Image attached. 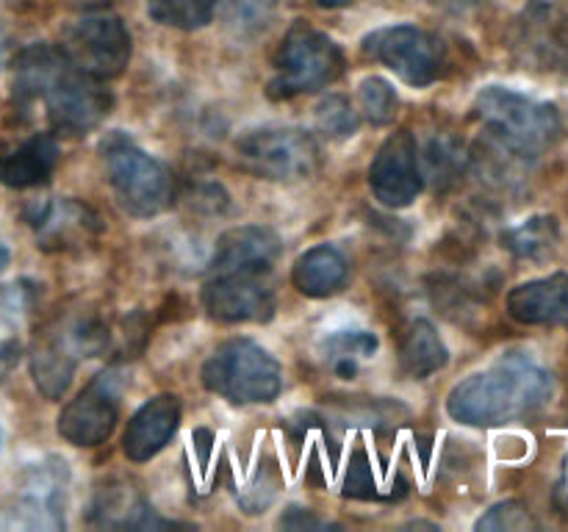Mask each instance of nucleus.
Segmentation results:
<instances>
[{
	"instance_id": "nucleus-24",
	"label": "nucleus",
	"mask_w": 568,
	"mask_h": 532,
	"mask_svg": "<svg viewBox=\"0 0 568 532\" xmlns=\"http://www.w3.org/2000/svg\"><path fill=\"white\" fill-rule=\"evenodd\" d=\"M214 9H220L222 20L242 37L264 31L272 22L277 9V0H214Z\"/></svg>"
},
{
	"instance_id": "nucleus-20",
	"label": "nucleus",
	"mask_w": 568,
	"mask_h": 532,
	"mask_svg": "<svg viewBox=\"0 0 568 532\" xmlns=\"http://www.w3.org/2000/svg\"><path fill=\"white\" fill-rule=\"evenodd\" d=\"M75 347L70 344L67 332L48 338V341L37 344L31 355V375L39 391L48 399H61L72 382V371H75Z\"/></svg>"
},
{
	"instance_id": "nucleus-35",
	"label": "nucleus",
	"mask_w": 568,
	"mask_h": 532,
	"mask_svg": "<svg viewBox=\"0 0 568 532\" xmlns=\"http://www.w3.org/2000/svg\"><path fill=\"white\" fill-rule=\"evenodd\" d=\"M6 64V44H3V39H0V66Z\"/></svg>"
},
{
	"instance_id": "nucleus-10",
	"label": "nucleus",
	"mask_w": 568,
	"mask_h": 532,
	"mask_svg": "<svg viewBox=\"0 0 568 532\" xmlns=\"http://www.w3.org/2000/svg\"><path fill=\"white\" fill-rule=\"evenodd\" d=\"M122 377L114 369L100 371L59 416V436L72 447H100L120 419Z\"/></svg>"
},
{
	"instance_id": "nucleus-9",
	"label": "nucleus",
	"mask_w": 568,
	"mask_h": 532,
	"mask_svg": "<svg viewBox=\"0 0 568 532\" xmlns=\"http://www.w3.org/2000/svg\"><path fill=\"white\" fill-rule=\"evenodd\" d=\"M364 50L410 86H430L444 72L442 39L416 25L377 28L364 39Z\"/></svg>"
},
{
	"instance_id": "nucleus-13",
	"label": "nucleus",
	"mask_w": 568,
	"mask_h": 532,
	"mask_svg": "<svg viewBox=\"0 0 568 532\" xmlns=\"http://www.w3.org/2000/svg\"><path fill=\"white\" fill-rule=\"evenodd\" d=\"M70 471L59 458H48L37 463L26 474L17 497V513L22 515L20 524L33 530H61L64 526V491Z\"/></svg>"
},
{
	"instance_id": "nucleus-8",
	"label": "nucleus",
	"mask_w": 568,
	"mask_h": 532,
	"mask_svg": "<svg viewBox=\"0 0 568 532\" xmlns=\"http://www.w3.org/2000/svg\"><path fill=\"white\" fill-rule=\"evenodd\" d=\"M61 50L72 61V66L98 81H109L120 75L131 61V33L122 25L120 17L98 11L67 28Z\"/></svg>"
},
{
	"instance_id": "nucleus-21",
	"label": "nucleus",
	"mask_w": 568,
	"mask_h": 532,
	"mask_svg": "<svg viewBox=\"0 0 568 532\" xmlns=\"http://www.w3.org/2000/svg\"><path fill=\"white\" fill-rule=\"evenodd\" d=\"M447 360L449 352L436 327L427 319H416L405 332L403 347H399V366H403L405 375L414 377V380H425V377L444 369Z\"/></svg>"
},
{
	"instance_id": "nucleus-26",
	"label": "nucleus",
	"mask_w": 568,
	"mask_h": 532,
	"mask_svg": "<svg viewBox=\"0 0 568 532\" xmlns=\"http://www.w3.org/2000/svg\"><path fill=\"white\" fill-rule=\"evenodd\" d=\"M316 120H320L322 131L333 139H347L358 131V114L342 94H331V98L322 100L320 109H316Z\"/></svg>"
},
{
	"instance_id": "nucleus-15",
	"label": "nucleus",
	"mask_w": 568,
	"mask_h": 532,
	"mask_svg": "<svg viewBox=\"0 0 568 532\" xmlns=\"http://www.w3.org/2000/svg\"><path fill=\"white\" fill-rule=\"evenodd\" d=\"M178 424H181V399L175 393H161V397L144 402L131 416L125 436H122V449H125L128 460L144 463V460L155 458L175 436Z\"/></svg>"
},
{
	"instance_id": "nucleus-16",
	"label": "nucleus",
	"mask_w": 568,
	"mask_h": 532,
	"mask_svg": "<svg viewBox=\"0 0 568 532\" xmlns=\"http://www.w3.org/2000/svg\"><path fill=\"white\" fill-rule=\"evenodd\" d=\"M508 310L521 325L568 327V275L558 272L521 283L508 294Z\"/></svg>"
},
{
	"instance_id": "nucleus-19",
	"label": "nucleus",
	"mask_w": 568,
	"mask_h": 532,
	"mask_svg": "<svg viewBox=\"0 0 568 532\" xmlns=\"http://www.w3.org/2000/svg\"><path fill=\"white\" fill-rule=\"evenodd\" d=\"M92 521L103 526H133V530H170L178 526L175 521H166L144 502L139 493L128 485L105 488L92 508Z\"/></svg>"
},
{
	"instance_id": "nucleus-22",
	"label": "nucleus",
	"mask_w": 568,
	"mask_h": 532,
	"mask_svg": "<svg viewBox=\"0 0 568 532\" xmlns=\"http://www.w3.org/2000/svg\"><path fill=\"white\" fill-rule=\"evenodd\" d=\"M560 242V227L555 216H530L521 225L510 227L503 236V244L516 258H547Z\"/></svg>"
},
{
	"instance_id": "nucleus-29",
	"label": "nucleus",
	"mask_w": 568,
	"mask_h": 532,
	"mask_svg": "<svg viewBox=\"0 0 568 532\" xmlns=\"http://www.w3.org/2000/svg\"><path fill=\"white\" fill-rule=\"evenodd\" d=\"M536 526L532 515L527 513V508L521 502H503L494 504L480 521H477V530H497V532H519Z\"/></svg>"
},
{
	"instance_id": "nucleus-25",
	"label": "nucleus",
	"mask_w": 568,
	"mask_h": 532,
	"mask_svg": "<svg viewBox=\"0 0 568 532\" xmlns=\"http://www.w3.org/2000/svg\"><path fill=\"white\" fill-rule=\"evenodd\" d=\"M361 109H364L366 120L372 122V125H388V122L394 120V114H397V92H394L392 83L386 81V78L381 75H369L361 81Z\"/></svg>"
},
{
	"instance_id": "nucleus-18",
	"label": "nucleus",
	"mask_w": 568,
	"mask_h": 532,
	"mask_svg": "<svg viewBox=\"0 0 568 532\" xmlns=\"http://www.w3.org/2000/svg\"><path fill=\"white\" fill-rule=\"evenodd\" d=\"M292 280L305 297H331L347 280V260L336 247L320 244V247H311L308 253L300 255L297 264H294Z\"/></svg>"
},
{
	"instance_id": "nucleus-28",
	"label": "nucleus",
	"mask_w": 568,
	"mask_h": 532,
	"mask_svg": "<svg viewBox=\"0 0 568 532\" xmlns=\"http://www.w3.org/2000/svg\"><path fill=\"white\" fill-rule=\"evenodd\" d=\"M425 161L436 181H453L458 172H464L466 153L464 147H458V144L449 142V139H433L430 147H427Z\"/></svg>"
},
{
	"instance_id": "nucleus-11",
	"label": "nucleus",
	"mask_w": 568,
	"mask_h": 532,
	"mask_svg": "<svg viewBox=\"0 0 568 532\" xmlns=\"http://www.w3.org/2000/svg\"><path fill=\"white\" fill-rule=\"evenodd\" d=\"M369 186L388 208H405L422 192V170L416 139L410 131H397L381 144L369 166Z\"/></svg>"
},
{
	"instance_id": "nucleus-27",
	"label": "nucleus",
	"mask_w": 568,
	"mask_h": 532,
	"mask_svg": "<svg viewBox=\"0 0 568 532\" xmlns=\"http://www.w3.org/2000/svg\"><path fill=\"white\" fill-rule=\"evenodd\" d=\"M377 336L369 330H342L333 332V336L325 338V347L331 352L333 360L338 358H369V355L377 352Z\"/></svg>"
},
{
	"instance_id": "nucleus-34",
	"label": "nucleus",
	"mask_w": 568,
	"mask_h": 532,
	"mask_svg": "<svg viewBox=\"0 0 568 532\" xmlns=\"http://www.w3.org/2000/svg\"><path fill=\"white\" fill-rule=\"evenodd\" d=\"M6 266H9V249H6L3 244H0V272H3Z\"/></svg>"
},
{
	"instance_id": "nucleus-31",
	"label": "nucleus",
	"mask_w": 568,
	"mask_h": 532,
	"mask_svg": "<svg viewBox=\"0 0 568 532\" xmlns=\"http://www.w3.org/2000/svg\"><path fill=\"white\" fill-rule=\"evenodd\" d=\"M20 341H17V336H0V382L6 380V377L11 375V369L17 366V360H20Z\"/></svg>"
},
{
	"instance_id": "nucleus-36",
	"label": "nucleus",
	"mask_w": 568,
	"mask_h": 532,
	"mask_svg": "<svg viewBox=\"0 0 568 532\" xmlns=\"http://www.w3.org/2000/svg\"><path fill=\"white\" fill-rule=\"evenodd\" d=\"M0 447H3V430H0Z\"/></svg>"
},
{
	"instance_id": "nucleus-2",
	"label": "nucleus",
	"mask_w": 568,
	"mask_h": 532,
	"mask_svg": "<svg viewBox=\"0 0 568 532\" xmlns=\"http://www.w3.org/2000/svg\"><path fill=\"white\" fill-rule=\"evenodd\" d=\"M555 380L536 360L510 355L449 391L447 410L469 427H497L536 413L552 399Z\"/></svg>"
},
{
	"instance_id": "nucleus-12",
	"label": "nucleus",
	"mask_w": 568,
	"mask_h": 532,
	"mask_svg": "<svg viewBox=\"0 0 568 532\" xmlns=\"http://www.w3.org/2000/svg\"><path fill=\"white\" fill-rule=\"evenodd\" d=\"M203 305L220 321H266L275 314V291L261 275H214L203 288Z\"/></svg>"
},
{
	"instance_id": "nucleus-4",
	"label": "nucleus",
	"mask_w": 568,
	"mask_h": 532,
	"mask_svg": "<svg viewBox=\"0 0 568 532\" xmlns=\"http://www.w3.org/2000/svg\"><path fill=\"white\" fill-rule=\"evenodd\" d=\"M203 386L236 405L272 402L283 388L281 364L261 344L233 338L205 360Z\"/></svg>"
},
{
	"instance_id": "nucleus-7",
	"label": "nucleus",
	"mask_w": 568,
	"mask_h": 532,
	"mask_svg": "<svg viewBox=\"0 0 568 532\" xmlns=\"http://www.w3.org/2000/svg\"><path fill=\"white\" fill-rule=\"evenodd\" d=\"M236 158L266 181H305L320 170V144L300 127H255L236 139Z\"/></svg>"
},
{
	"instance_id": "nucleus-1",
	"label": "nucleus",
	"mask_w": 568,
	"mask_h": 532,
	"mask_svg": "<svg viewBox=\"0 0 568 532\" xmlns=\"http://www.w3.org/2000/svg\"><path fill=\"white\" fill-rule=\"evenodd\" d=\"M11 66L14 109L28 114L42 103L53 131L87 133L109 114L111 94L103 89V81L72 66L64 50L55 44H28Z\"/></svg>"
},
{
	"instance_id": "nucleus-32",
	"label": "nucleus",
	"mask_w": 568,
	"mask_h": 532,
	"mask_svg": "<svg viewBox=\"0 0 568 532\" xmlns=\"http://www.w3.org/2000/svg\"><path fill=\"white\" fill-rule=\"evenodd\" d=\"M292 510H294V513H288L286 519L281 521V524L288 526V530H325V526H331V524H327V521L314 519V515L303 513V510H300V508H292Z\"/></svg>"
},
{
	"instance_id": "nucleus-5",
	"label": "nucleus",
	"mask_w": 568,
	"mask_h": 532,
	"mask_svg": "<svg viewBox=\"0 0 568 532\" xmlns=\"http://www.w3.org/2000/svg\"><path fill=\"white\" fill-rule=\"evenodd\" d=\"M100 150H103L111 188L128 214L155 216L172 203L175 183L170 170L159 158L139 150L125 133H109Z\"/></svg>"
},
{
	"instance_id": "nucleus-23",
	"label": "nucleus",
	"mask_w": 568,
	"mask_h": 532,
	"mask_svg": "<svg viewBox=\"0 0 568 532\" xmlns=\"http://www.w3.org/2000/svg\"><path fill=\"white\" fill-rule=\"evenodd\" d=\"M148 14L166 28L197 31L214 20V0H144Z\"/></svg>"
},
{
	"instance_id": "nucleus-30",
	"label": "nucleus",
	"mask_w": 568,
	"mask_h": 532,
	"mask_svg": "<svg viewBox=\"0 0 568 532\" xmlns=\"http://www.w3.org/2000/svg\"><path fill=\"white\" fill-rule=\"evenodd\" d=\"M344 493L355 499L375 497V477H372V466L364 449H358V452L353 454V460H349L347 480H344Z\"/></svg>"
},
{
	"instance_id": "nucleus-14",
	"label": "nucleus",
	"mask_w": 568,
	"mask_h": 532,
	"mask_svg": "<svg viewBox=\"0 0 568 532\" xmlns=\"http://www.w3.org/2000/svg\"><path fill=\"white\" fill-rule=\"evenodd\" d=\"M281 253V238L261 225H242L222 233L216 242L211 272L214 275H261L270 272Z\"/></svg>"
},
{
	"instance_id": "nucleus-17",
	"label": "nucleus",
	"mask_w": 568,
	"mask_h": 532,
	"mask_svg": "<svg viewBox=\"0 0 568 532\" xmlns=\"http://www.w3.org/2000/svg\"><path fill=\"white\" fill-rule=\"evenodd\" d=\"M59 164V144L50 133H37L20 147L0 155V183L9 188H31L48 181Z\"/></svg>"
},
{
	"instance_id": "nucleus-6",
	"label": "nucleus",
	"mask_w": 568,
	"mask_h": 532,
	"mask_svg": "<svg viewBox=\"0 0 568 532\" xmlns=\"http://www.w3.org/2000/svg\"><path fill=\"white\" fill-rule=\"evenodd\" d=\"M277 72L270 81V98L286 100L316 92L342 75L344 55L338 44L308 22H294L283 37L275 61Z\"/></svg>"
},
{
	"instance_id": "nucleus-33",
	"label": "nucleus",
	"mask_w": 568,
	"mask_h": 532,
	"mask_svg": "<svg viewBox=\"0 0 568 532\" xmlns=\"http://www.w3.org/2000/svg\"><path fill=\"white\" fill-rule=\"evenodd\" d=\"M322 6H327V9H342V6H347L349 0H320Z\"/></svg>"
},
{
	"instance_id": "nucleus-3",
	"label": "nucleus",
	"mask_w": 568,
	"mask_h": 532,
	"mask_svg": "<svg viewBox=\"0 0 568 532\" xmlns=\"http://www.w3.org/2000/svg\"><path fill=\"white\" fill-rule=\"evenodd\" d=\"M475 109L483 125L521 158H538L564 136V122L555 105L508 86H486L477 94Z\"/></svg>"
}]
</instances>
